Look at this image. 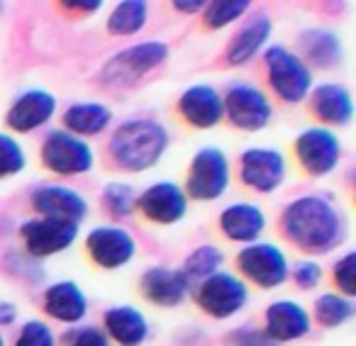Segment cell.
I'll return each mask as SVG.
<instances>
[{
	"instance_id": "cell-1",
	"label": "cell",
	"mask_w": 356,
	"mask_h": 346,
	"mask_svg": "<svg viewBox=\"0 0 356 346\" xmlns=\"http://www.w3.org/2000/svg\"><path fill=\"white\" fill-rule=\"evenodd\" d=\"M288 242L307 254H327L344 242L346 222L334 200L327 195H300L281 215Z\"/></svg>"
},
{
	"instance_id": "cell-2",
	"label": "cell",
	"mask_w": 356,
	"mask_h": 346,
	"mask_svg": "<svg viewBox=\"0 0 356 346\" xmlns=\"http://www.w3.org/2000/svg\"><path fill=\"white\" fill-rule=\"evenodd\" d=\"M168 147V132L156 120H127L110 137V156L122 171L156 166Z\"/></svg>"
},
{
	"instance_id": "cell-3",
	"label": "cell",
	"mask_w": 356,
	"mask_h": 346,
	"mask_svg": "<svg viewBox=\"0 0 356 346\" xmlns=\"http://www.w3.org/2000/svg\"><path fill=\"white\" fill-rule=\"evenodd\" d=\"M264 64H266L268 85L278 98L286 103H300L307 98L312 90V71L302 61V56L293 54L286 47L273 44L264 54Z\"/></svg>"
},
{
	"instance_id": "cell-4",
	"label": "cell",
	"mask_w": 356,
	"mask_h": 346,
	"mask_svg": "<svg viewBox=\"0 0 356 346\" xmlns=\"http://www.w3.org/2000/svg\"><path fill=\"white\" fill-rule=\"evenodd\" d=\"M229 188V161L225 151L215 147H205L191 161L188 183H186V198L193 200H218Z\"/></svg>"
},
{
	"instance_id": "cell-5",
	"label": "cell",
	"mask_w": 356,
	"mask_h": 346,
	"mask_svg": "<svg viewBox=\"0 0 356 346\" xmlns=\"http://www.w3.org/2000/svg\"><path fill=\"white\" fill-rule=\"evenodd\" d=\"M249 300L247 283L239 281L237 276L227 271H218L200 281L195 288V302L200 310H205L215 320H227V317L237 315Z\"/></svg>"
},
{
	"instance_id": "cell-6",
	"label": "cell",
	"mask_w": 356,
	"mask_h": 346,
	"mask_svg": "<svg viewBox=\"0 0 356 346\" xmlns=\"http://www.w3.org/2000/svg\"><path fill=\"white\" fill-rule=\"evenodd\" d=\"M42 163L59 176H79L93 168V149L66 129H54L42 144Z\"/></svg>"
},
{
	"instance_id": "cell-7",
	"label": "cell",
	"mask_w": 356,
	"mask_h": 346,
	"mask_svg": "<svg viewBox=\"0 0 356 346\" xmlns=\"http://www.w3.org/2000/svg\"><path fill=\"white\" fill-rule=\"evenodd\" d=\"M222 110L227 120L239 129L257 132L268 124L273 108L266 93L252 83H232L222 95Z\"/></svg>"
},
{
	"instance_id": "cell-8",
	"label": "cell",
	"mask_w": 356,
	"mask_h": 346,
	"mask_svg": "<svg viewBox=\"0 0 356 346\" xmlns=\"http://www.w3.org/2000/svg\"><path fill=\"white\" fill-rule=\"evenodd\" d=\"M168 56V47L163 42H144V44H134L129 49L115 54L113 59L105 64L103 74V83H132L139 76L149 74L152 69L161 66Z\"/></svg>"
},
{
	"instance_id": "cell-9",
	"label": "cell",
	"mask_w": 356,
	"mask_h": 346,
	"mask_svg": "<svg viewBox=\"0 0 356 346\" xmlns=\"http://www.w3.org/2000/svg\"><path fill=\"white\" fill-rule=\"evenodd\" d=\"M237 268L259 288H276L288 278V258L283 249L268 242L247 244L237 254Z\"/></svg>"
},
{
	"instance_id": "cell-10",
	"label": "cell",
	"mask_w": 356,
	"mask_h": 346,
	"mask_svg": "<svg viewBox=\"0 0 356 346\" xmlns=\"http://www.w3.org/2000/svg\"><path fill=\"white\" fill-rule=\"evenodd\" d=\"M296 156L310 176H327L339 166L341 144L327 127H307L296 139Z\"/></svg>"
},
{
	"instance_id": "cell-11",
	"label": "cell",
	"mask_w": 356,
	"mask_h": 346,
	"mask_svg": "<svg viewBox=\"0 0 356 346\" xmlns=\"http://www.w3.org/2000/svg\"><path fill=\"white\" fill-rule=\"evenodd\" d=\"M20 237L32 256L44 258L69 249L76 242V237H79V224L66 222V220L35 217L22 222Z\"/></svg>"
},
{
	"instance_id": "cell-12",
	"label": "cell",
	"mask_w": 356,
	"mask_h": 346,
	"mask_svg": "<svg viewBox=\"0 0 356 346\" xmlns=\"http://www.w3.org/2000/svg\"><path fill=\"white\" fill-rule=\"evenodd\" d=\"M239 179L257 193H271L286 179V156L276 149H247L239 156Z\"/></svg>"
},
{
	"instance_id": "cell-13",
	"label": "cell",
	"mask_w": 356,
	"mask_h": 346,
	"mask_svg": "<svg viewBox=\"0 0 356 346\" xmlns=\"http://www.w3.org/2000/svg\"><path fill=\"white\" fill-rule=\"evenodd\" d=\"M137 208L142 210L149 222L173 224L184 220L186 210H188V198L178 183L159 181V183L149 186L142 195H137Z\"/></svg>"
},
{
	"instance_id": "cell-14",
	"label": "cell",
	"mask_w": 356,
	"mask_h": 346,
	"mask_svg": "<svg viewBox=\"0 0 356 346\" xmlns=\"http://www.w3.org/2000/svg\"><path fill=\"white\" fill-rule=\"evenodd\" d=\"M86 249L98 266L120 268L132 261L137 244H134L132 234L122 227H95L86 237Z\"/></svg>"
},
{
	"instance_id": "cell-15",
	"label": "cell",
	"mask_w": 356,
	"mask_h": 346,
	"mask_svg": "<svg viewBox=\"0 0 356 346\" xmlns=\"http://www.w3.org/2000/svg\"><path fill=\"white\" fill-rule=\"evenodd\" d=\"M32 208L42 217L66 220V222L79 224L88 215V203L79 190L69 186H40L32 193Z\"/></svg>"
},
{
	"instance_id": "cell-16",
	"label": "cell",
	"mask_w": 356,
	"mask_h": 346,
	"mask_svg": "<svg viewBox=\"0 0 356 346\" xmlns=\"http://www.w3.org/2000/svg\"><path fill=\"white\" fill-rule=\"evenodd\" d=\"M56 113V98L49 90L32 88L17 95L15 103L10 105L6 115V122L15 132H35V129L44 127Z\"/></svg>"
},
{
	"instance_id": "cell-17",
	"label": "cell",
	"mask_w": 356,
	"mask_h": 346,
	"mask_svg": "<svg viewBox=\"0 0 356 346\" xmlns=\"http://www.w3.org/2000/svg\"><path fill=\"white\" fill-rule=\"evenodd\" d=\"M178 113L184 115L186 122L193 124V127L210 129L220 124V120L225 117L222 95L208 83L191 85L178 98Z\"/></svg>"
},
{
	"instance_id": "cell-18",
	"label": "cell",
	"mask_w": 356,
	"mask_h": 346,
	"mask_svg": "<svg viewBox=\"0 0 356 346\" xmlns=\"http://www.w3.org/2000/svg\"><path fill=\"white\" fill-rule=\"evenodd\" d=\"M142 295L149 302L161 307H176L186 300L191 290V281L186 278L184 271H176V268H149L142 276Z\"/></svg>"
},
{
	"instance_id": "cell-19",
	"label": "cell",
	"mask_w": 356,
	"mask_h": 346,
	"mask_svg": "<svg viewBox=\"0 0 356 346\" xmlns=\"http://www.w3.org/2000/svg\"><path fill=\"white\" fill-rule=\"evenodd\" d=\"M266 336L276 344L296 341L310 331V315L302 305L293 300H276L266 310Z\"/></svg>"
},
{
	"instance_id": "cell-20",
	"label": "cell",
	"mask_w": 356,
	"mask_h": 346,
	"mask_svg": "<svg viewBox=\"0 0 356 346\" xmlns=\"http://www.w3.org/2000/svg\"><path fill=\"white\" fill-rule=\"evenodd\" d=\"M220 229L227 239L242 244L259 242L261 232L266 229V215L259 205L252 203H232L220 215Z\"/></svg>"
},
{
	"instance_id": "cell-21",
	"label": "cell",
	"mask_w": 356,
	"mask_h": 346,
	"mask_svg": "<svg viewBox=\"0 0 356 346\" xmlns=\"http://www.w3.org/2000/svg\"><path fill=\"white\" fill-rule=\"evenodd\" d=\"M44 312L64 324H79L88 312V300L74 281H59L44 290Z\"/></svg>"
},
{
	"instance_id": "cell-22",
	"label": "cell",
	"mask_w": 356,
	"mask_h": 346,
	"mask_svg": "<svg viewBox=\"0 0 356 346\" xmlns=\"http://www.w3.org/2000/svg\"><path fill=\"white\" fill-rule=\"evenodd\" d=\"M310 100H312V113L325 124L344 127V124L351 122L354 103H351V93L341 83L317 85V88L310 90Z\"/></svg>"
},
{
	"instance_id": "cell-23",
	"label": "cell",
	"mask_w": 356,
	"mask_h": 346,
	"mask_svg": "<svg viewBox=\"0 0 356 346\" xmlns=\"http://www.w3.org/2000/svg\"><path fill=\"white\" fill-rule=\"evenodd\" d=\"M268 35H271V17L264 15V13L252 15L239 27L237 35L229 40L227 61L232 66H242L247 61H252L259 54V49L268 42Z\"/></svg>"
},
{
	"instance_id": "cell-24",
	"label": "cell",
	"mask_w": 356,
	"mask_h": 346,
	"mask_svg": "<svg viewBox=\"0 0 356 346\" xmlns=\"http://www.w3.org/2000/svg\"><path fill=\"white\" fill-rule=\"evenodd\" d=\"M149 334V322L137 307L120 305L105 312V336L120 346H139Z\"/></svg>"
},
{
	"instance_id": "cell-25",
	"label": "cell",
	"mask_w": 356,
	"mask_h": 346,
	"mask_svg": "<svg viewBox=\"0 0 356 346\" xmlns=\"http://www.w3.org/2000/svg\"><path fill=\"white\" fill-rule=\"evenodd\" d=\"M300 47H302L305 59L312 61L317 69H332V66H337L341 61V42H339V37L330 30L312 27V30L302 32Z\"/></svg>"
},
{
	"instance_id": "cell-26",
	"label": "cell",
	"mask_w": 356,
	"mask_h": 346,
	"mask_svg": "<svg viewBox=\"0 0 356 346\" xmlns=\"http://www.w3.org/2000/svg\"><path fill=\"white\" fill-rule=\"evenodd\" d=\"M110 120L113 115L103 103H76L64 113V127L76 137H90L103 132Z\"/></svg>"
},
{
	"instance_id": "cell-27",
	"label": "cell",
	"mask_w": 356,
	"mask_h": 346,
	"mask_svg": "<svg viewBox=\"0 0 356 346\" xmlns=\"http://www.w3.org/2000/svg\"><path fill=\"white\" fill-rule=\"evenodd\" d=\"M147 3L142 0H127V3H118L108 17V32L115 37H129L137 35L144 25H147Z\"/></svg>"
},
{
	"instance_id": "cell-28",
	"label": "cell",
	"mask_w": 356,
	"mask_h": 346,
	"mask_svg": "<svg viewBox=\"0 0 356 346\" xmlns=\"http://www.w3.org/2000/svg\"><path fill=\"white\" fill-rule=\"evenodd\" d=\"M315 317L322 327H341L354 317V302L337 293H325L315 300Z\"/></svg>"
},
{
	"instance_id": "cell-29",
	"label": "cell",
	"mask_w": 356,
	"mask_h": 346,
	"mask_svg": "<svg viewBox=\"0 0 356 346\" xmlns=\"http://www.w3.org/2000/svg\"><path fill=\"white\" fill-rule=\"evenodd\" d=\"M225 261V254L220 252L218 247H210V244H205V247H198L195 252H191V256L186 258V266H184V273L186 278H198V281H205L208 276H213V273L220 271V266H222Z\"/></svg>"
},
{
	"instance_id": "cell-30",
	"label": "cell",
	"mask_w": 356,
	"mask_h": 346,
	"mask_svg": "<svg viewBox=\"0 0 356 346\" xmlns=\"http://www.w3.org/2000/svg\"><path fill=\"white\" fill-rule=\"evenodd\" d=\"M103 205L113 217H129L137 205V195L127 183H108L103 190Z\"/></svg>"
},
{
	"instance_id": "cell-31",
	"label": "cell",
	"mask_w": 356,
	"mask_h": 346,
	"mask_svg": "<svg viewBox=\"0 0 356 346\" xmlns=\"http://www.w3.org/2000/svg\"><path fill=\"white\" fill-rule=\"evenodd\" d=\"M249 10L247 0H225V3H210L205 6V22L210 30H222L229 22L239 20Z\"/></svg>"
},
{
	"instance_id": "cell-32",
	"label": "cell",
	"mask_w": 356,
	"mask_h": 346,
	"mask_svg": "<svg viewBox=\"0 0 356 346\" xmlns=\"http://www.w3.org/2000/svg\"><path fill=\"white\" fill-rule=\"evenodd\" d=\"M27 158L22 147L10 137V134H0V179L15 176L25 168Z\"/></svg>"
},
{
	"instance_id": "cell-33",
	"label": "cell",
	"mask_w": 356,
	"mask_h": 346,
	"mask_svg": "<svg viewBox=\"0 0 356 346\" xmlns=\"http://www.w3.org/2000/svg\"><path fill=\"white\" fill-rule=\"evenodd\" d=\"M15 346H56L54 331L40 320L27 322L15 339Z\"/></svg>"
},
{
	"instance_id": "cell-34",
	"label": "cell",
	"mask_w": 356,
	"mask_h": 346,
	"mask_svg": "<svg viewBox=\"0 0 356 346\" xmlns=\"http://www.w3.org/2000/svg\"><path fill=\"white\" fill-rule=\"evenodd\" d=\"M332 273H334V283L337 288L341 290V295L344 297H354V273H356V254L349 252L344 254V256L339 258V261L334 263V268H332Z\"/></svg>"
},
{
	"instance_id": "cell-35",
	"label": "cell",
	"mask_w": 356,
	"mask_h": 346,
	"mask_svg": "<svg viewBox=\"0 0 356 346\" xmlns=\"http://www.w3.org/2000/svg\"><path fill=\"white\" fill-rule=\"evenodd\" d=\"M66 346H110L108 336L98 327H79V329H71L64 339Z\"/></svg>"
},
{
	"instance_id": "cell-36",
	"label": "cell",
	"mask_w": 356,
	"mask_h": 346,
	"mask_svg": "<svg viewBox=\"0 0 356 346\" xmlns=\"http://www.w3.org/2000/svg\"><path fill=\"white\" fill-rule=\"evenodd\" d=\"M293 281L302 290H310V288L320 286L322 281V266L317 261H298L293 266Z\"/></svg>"
},
{
	"instance_id": "cell-37",
	"label": "cell",
	"mask_w": 356,
	"mask_h": 346,
	"mask_svg": "<svg viewBox=\"0 0 356 346\" xmlns=\"http://www.w3.org/2000/svg\"><path fill=\"white\" fill-rule=\"evenodd\" d=\"M227 344L229 346H276V341L268 339L266 331L252 329V327H242V329L229 331Z\"/></svg>"
},
{
	"instance_id": "cell-38",
	"label": "cell",
	"mask_w": 356,
	"mask_h": 346,
	"mask_svg": "<svg viewBox=\"0 0 356 346\" xmlns=\"http://www.w3.org/2000/svg\"><path fill=\"white\" fill-rule=\"evenodd\" d=\"M66 10H76V13H95L100 8L98 0H69L64 3Z\"/></svg>"
},
{
	"instance_id": "cell-39",
	"label": "cell",
	"mask_w": 356,
	"mask_h": 346,
	"mask_svg": "<svg viewBox=\"0 0 356 346\" xmlns=\"http://www.w3.org/2000/svg\"><path fill=\"white\" fill-rule=\"evenodd\" d=\"M173 8H176L178 13H188V15H193V13L205 10V3H200V0H176Z\"/></svg>"
},
{
	"instance_id": "cell-40",
	"label": "cell",
	"mask_w": 356,
	"mask_h": 346,
	"mask_svg": "<svg viewBox=\"0 0 356 346\" xmlns=\"http://www.w3.org/2000/svg\"><path fill=\"white\" fill-rule=\"evenodd\" d=\"M15 317H17L15 305H13V302H3V300H0V327L13 324V322H15Z\"/></svg>"
},
{
	"instance_id": "cell-41",
	"label": "cell",
	"mask_w": 356,
	"mask_h": 346,
	"mask_svg": "<svg viewBox=\"0 0 356 346\" xmlns=\"http://www.w3.org/2000/svg\"><path fill=\"white\" fill-rule=\"evenodd\" d=\"M0 346H6V341H3V336H0Z\"/></svg>"
},
{
	"instance_id": "cell-42",
	"label": "cell",
	"mask_w": 356,
	"mask_h": 346,
	"mask_svg": "<svg viewBox=\"0 0 356 346\" xmlns=\"http://www.w3.org/2000/svg\"><path fill=\"white\" fill-rule=\"evenodd\" d=\"M0 10H3V8H0Z\"/></svg>"
}]
</instances>
